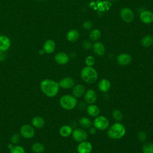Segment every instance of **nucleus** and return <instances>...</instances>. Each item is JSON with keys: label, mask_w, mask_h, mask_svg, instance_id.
<instances>
[{"label": "nucleus", "mask_w": 153, "mask_h": 153, "mask_svg": "<svg viewBox=\"0 0 153 153\" xmlns=\"http://www.w3.org/2000/svg\"><path fill=\"white\" fill-rule=\"evenodd\" d=\"M85 65L88 66H93L95 63V59L92 56H88L85 59Z\"/></svg>", "instance_id": "32"}, {"label": "nucleus", "mask_w": 153, "mask_h": 153, "mask_svg": "<svg viewBox=\"0 0 153 153\" xmlns=\"http://www.w3.org/2000/svg\"><path fill=\"white\" fill-rule=\"evenodd\" d=\"M72 128L69 125H65L60 127L59 130V134L63 137H67L72 134Z\"/></svg>", "instance_id": "23"}, {"label": "nucleus", "mask_w": 153, "mask_h": 153, "mask_svg": "<svg viewBox=\"0 0 153 153\" xmlns=\"http://www.w3.org/2000/svg\"><path fill=\"white\" fill-rule=\"evenodd\" d=\"M85 92V87L81 84H77L72 88V94L75 97H80L84 95Z\"/></svg>", "instance_id": "18"}, {"label": "nucleus", "mask_w": 153, "mask_h": 153, "mask_svg": "<svg viewBox=\"0 0 153 153\" xmlns=\"http://www.w3.org/2000/svg\"><path fill=\"white\" fill-rule=\"evenodd\" d=\"M153 44V37L151 35H146L141 40V45L143 47H149Z\"/></svg>", "instance_id": "26"}, {"label": "nucleus", "mask_w": 153, "mask_h": 153, "mask_svg": "<svg viewBox=\"0 0 153 153\" xmlns=\"http://www.w3.org/2000/svg\"><path fill=\"white\" fill-rule=\"evenodd\" d=\"M59 84L60 87L62 88L69 89L73 88L75 85V81L71 77H65L59 82Z\"/></svg>", "instance_id": "11"}, {"label": "nucleus", "mask_w": 153, "mask_h": 153, "mask_svg": "<svg viewBox=\"0 0 153 153\" xmlns=\"http://www.w3.org/2000/svg\"><path fill=\"white\" fill-rule=\"evenodd\" d=\"M120 16L123 21L126 23H130L134 19L133 11L128 8L125 7L120 10Z\"/></svg>", "instance_id": "8"}, {"label": "nucleus", "mask_w": 153, "mask_h": 153, "mask_svg": "<svg viewBox=\"0 0 153 153\" xmlns=\"http://www.w3.org/2000/svg\"><path fill=\"white\" fill-rule=\"evenodd\" d=\"M110 1H111V2H116V1H117L118 0H109Z\"/></svg>", "instance_id": "39"}, {"label": "nucleus", "mask_w": 153, "mask_h": 153, "mask_svg": "<svg viewBox=\"0 0 153 153\" xmlns=\"http://www.w3.org/2000/svg\"><path fill=\"white\" fill-rule=\"evenodd\" d=\"M73 153H76V152H73Z\"/></svg>", "instance_id": "41"}, {"label": "nucleus", "mask_w": 153, "mask_h": 153, "mask_svg": "<svg viewBox=\"0 0 153 153\" xmlns=\"http://www.w3.org/2000/svg\"><path fill=\"white\" fill-rule=\"evenodd\" d=\"M143 153H153V143L147 142L142 147Z\"/></svg>", "instance_id": "29"}, {"label": "nucleus", "mask_w": 153, "mask_h": 153, "mask_svg": "<svg viewBox=\"0 0 153 153\" xmlns=\"http://www.w3.org/2000/svg\"><path fill=\"white\" fill-rule=\"evenodd\" d=\"M72 138L78 142H82L87 139V133L82 128H76L72 131Z\"/></svg>", "instance_id": "7"}, {"label": "nucleus", "mask_w": 153, "mask_h": 153, "mask_svg": "<svg viewBox=\"0 0 153 153\" xmlns=\"http://www.w3.org/2000/svg\"><path fill=\"white\" fill-rule=\"evenodd\" d=\"M112 117L117 121H120L123 119V114L120 110H115L112 112Z\"/></svg>", "instance_id": "30"}, {"label": "nucleus", "mask_w": 153, "mask_h": 153, "mask_svg": "<svg viewBox=\"0 0 153 153\" xmlns=\"http://www.w3.org/2000/svg\"><path fill=\"white\" fill-rule=\"evenodd\" d=\"M87 112L91 117H97L100 113V109L97 106L91 104L87 107Z\"/></svg>", "instance_id": "22"}, {"label": "nucleus", "mask_w": 153, "mask_h": 153, "mask_svg": "<svg viewBox=\"0 0 153 153\" xmlns=\"http://www.w3.org/2000/svg\"><path fill=\"white\" fill-rule=\"evenodd\" d=\"M97 99V94L96 92L91 89H89L87 90L84 93V100L85 102L88 104H93L96 102Z\"/></svg>", "instance_id": "9"}, {"label": "nucleus", "mask_w": 153, "mask_h": 153, "mask_svg": "<svg viewBox=\"0 0 153 153\" xmlns=\"http://www.w3.org/2000/svg\"><path fill=\"white\" fill-rule=\"evenodd\" d=\"M131 56L126 53H122L117 56V63L121 66H126L130 64L131 62Z\"/></svg>", "instance_id": "12"}, {"label": "nucleus", "mask_w": 153, "mask_h": 153, "mask_svg": "<svg viewBox=\"0 0 153 153\" xmlns=\"http://www.w3.org/2000/svg\"><path fill=\"white\" fill-rule=\"evenodd\" d=\"M126 134V128L120 123H116L112 125L107 131L108 136L112 139L122 138Z\"/></svg>", "instance_id": "2"}, {"label": "nucleus", "mask_w": 153, "mask_h": 153, "mask_svg": "<svg viewBox=\"0 0 153 153\" xmlns=\"http://www.w3.org/2000/svg\"><path fill=\"white\" fill-rule=\"evenodd\" d=\"M8 148L10 150V153H25V148L18 144L13 145L9 143L8 145Z\"/></svg>", "instance_id": "21"}, {"label": "nucleus", "mask_w": 153, "mask_h": 153, "mask_svg": "<svg viewBox=\"0 0 153 153\" xmlns=\"http://www.w3.org/2000/svg\"><path fill=\"white\" fill-rule=\"evenodd\" d=\"M37 1H43L44 0H37Z\"/></svg>", "instance_id": "40"}, {"label": "nucleus", "mask_w": 153, "mask_h": 153, "mask_svg": "<svg viewBox=\"0 0 153 153\" xmlns=\"http://www.w3.org/2000/svg\"><path fill=\"white\" fill-rule=\"evenodd\" d=\"M39 87L42 93L48 97H55L58 94L60 89L59 82L47 78L41 81Z\"/></svg>", "instance_id": "1"}, {"label": "nucleus", "mask_w": 153, "mask_h": 153, "mask_svg": "<svg viewBox=\"0 0 153 153\" xmlns=\"http://www.w3.org/2000/svg\"><path fill=\"white\" fill-rule=\"evenodd\" d=\"M97 131V128H95L94 127H90L89 129V133L91 134H94L96 133Z\"/></svg>", "instance_id": "37"}, {"label": "nucleus", "mask_w": 153, "mask_h": 153, "mask_svg": "<svg viewBox=\"0 0 153 153\" xmlns=\"http://www.w3.org/2000/svg\"><path fill=\"white\" fill-rule=\"evenodd\" d=\"M44 149V145L41 142H34L31 145V150L34 153H42Z\"/></svg>", "instance_id": "25"}, {"label": "nucleus", "mask_w": 153, "mask_h": 153, "mask_svg": "<svg viewBox=\"0 0 153 153\" xmlns=\"http://www.w3.org/2000/svg\"><path fill=\"white\" fill-rule=\"evenodd\" d=\"M59 103L62 108L66 110H72L76 106L77 100L74 96L66 94L60 97Z\"/></svg>", "instance_id": "4"}, {"label": "nucleus", "mask_w": 153, "mask_h": 153, "mask_svg": "<svg viewBox=\"0 0 153 153\" xmlns=\"http://www.w3.org/2000/svg\"><path fill=\"white\" fill-rule=\"evenodd\" d=\"M92 150V145L88 141H83L77 146L78 153H90Z\"/></svg>", "instance_id": "13"}, {"label": "nucleus", "mask_w": 153, "mask_h": 153, "mask_svg": "<svg viewBox=\"0 0 153 153\" xmlns=\"http://www.w3.org/2000/svg\"><path fill=\"white\" fill-rule=\"evenodd\" d=\"M39 54H40V55H42L43 54H44L45 53H44V50H43V49H41V50H39Z\"/></svg>", "instance_id": "38"}, {"label": "nucleus", "mask_w": 153, "mask_h": 153, "mask_svg": "<svg viewBox=\"0 0 153 153\" xmlns=\"http://www.w3.org/2000/svg\"><path fill=\"white\" fill-rule=\"evenodd\" d=\"M56 48V43L52 39H47L43 44L42 49L45 53L51 54L53 53Z\"/></svg>", "instance_id": "14"}, {"label": "nucleus", "mask_w": 153, "mask_h": 153, "mask_svg": "<svg viewBox=\"0 0 153 153\" xmlns=\"http://www.w3.org/2000/svg\"><path fill=\"white\" fill-rule=\"evenodd\" d=\"M45 124V120L41 116L33 117L31 120V125L36 128H42Z\"/></svg>", "instance_id": "17"}, {"label": "nucleus", "mask_w": 153, "mask_h": 153, "mask_svg": "<svg viewBox=\"0 0 153 153\" xmlns=\"http://www.w3.org/2000/svg\"><path fill=\"white\" fill-rule=\"evenodd\" d=\"M35 134V128L30 124H23L20 128V134L26 139H30L34 137Z\"/></svg>", "instance_id": "5"}, {"label": "nucleus", "mask_w": 153, "mask_h": 153, "mask_svg": "<svg viewBox=\"0 0 153 153\" xmlns=\"http://www.w3.org/2000/svg\"><path fill=\"white\" fill-rule=\"evenodd\" d=\"M81 76L82 79L86 83L92 84L97 81L98 74L94 68L87 66L81 70Z\"/></svg>", "instance_id": "3"}, {"label": "nucleus", "mask_w": 153, "mask_h": 153, "mask_svg": "<svg viewBox=\"0 0 153 153\" xmlns=\"http://www.w3.org/2000/svg\"><path fill=\"white\" fill-rule=\"evenodd\" d=\"M94 53L99 56H103L105 53V48L102 43L100 42H96L92 45Z\"/></svg>", "instance_id": "19"}, {"label": "nucleus", "mask_w": 153, "mask_h": 153, "mask_svg": "<svg viewBox=\"0 0 153 153\" xmlns=\"http://www.w3.org/2000/svg\"><path fill=\"white\" fill-rule=\"evenodd\" d=\"M79 124L82 127L86 128H90V127H91L92 122L89 118L85 117H83L79 120Z\"/></svg>", "instance_id": "27"}, {"label": "nucleus", "mask_w": 153, "mask_h": 153, "mask_svg": "<svg viewBox=\"0 0 153 153\" xmlns=\"http://www.w3.org/2000/svg\"><path fill=\"white\" fill-rule=\"evenodd\" d=\"M6 53L5 51H0V62H3L6 59Z\"/></svg>", "instance_id": "36"}, {"label": "nucleus", "mask_w": 153, "mask_h": 153, "mask_svg": "<svg viewBox=\"0 0 153 153\" xmlns=\"http://www.w3.org/2000/svg\"><path fill=\"white\" fill-rule=\"evenodd\" d=\"M20 134L19 133H14L10 139L11 140V143L13 145H17L18 144L19 140H20Z\"/></svg>", "instance_id": "31"}, {"label": "nucleus", "mask_w": 153, "mask_h": 153, "mask_svg": "<svg viewBox=\"0 0 153 153\" xmlns=\"http://www.w3.org/2000/svg\"><path fill=\"white\" fill-rule=\"evenodd\" d=\"M11 47V40L5 35H0V51H7Z\"/></svg>", "instance_id": "15"}, {"label": "nucleus", "mask_w": 153, "mask_h": 153, "mask_svg": "<svg viewBox=\"0 0 153 153\" xmlns=\"http://www.w3.org/2000/svg\"><path fill=\"white\" fill-rule=\"evenodd\" d=\"M109 122L108 118L102 115L96 117L93 121L94 127L99 130H106L109 127Z\"/></svg>", "instance_id": "6"}, {"label": "nucleus", "mask_w": 153, "mask_h": 153, "mask_svg": "<svg viewBox=\"0 0 153 153\" xmlns=\"http://www.w3.org/2000/svg\"><path fill=\"white\" fill-rule=\"evenodd\" d=\"M82 27L85 29H90L92 27H93V23L90 20H87L86 22H85L83 25H82Z\"/></svg>", "instance_id": "34"}, {"label": "nucleus", "mask_w": 153, "mask_h": 153, "mask_svg": "<svg viewBox=\"0 0 153 153\" xmlns=\"http://www.w3.org/2000/svg\"><path fill=\"white\" fill-rule=\"evenodd\" d=\"M137 136L138 139L141 142H144L147 138V135H146V133L144 132L143 131H140L137 133Z\"/></svg>", "instance_id": "33"}, {"label": "nucleus", "mask_w": 153, "mask_h": 153, "mask_svg": "<svg viewBox=\"0 0 153 153\" xmlns=\"http://www.w3.org/2000/svg\"><path fill=\"white\" fill-rule=\"evenodd\" d=\"M79 33L78 31L76 29H72L70 30L67 35H66V38L68 41L69 42H75L79 38Z\"/></svg>", "instance_id": "24"}, {"label": "nucleus", "mask_w": 153, "mask_h": 153, "mask_svg": "<svg viewBox=\"0 0 153 153\" xmlns=\"http://www.w3.org/2000/svg\"><path fill=\"white\" fill-rule=\"evenodd\" d=\"M54 60L57 64L64 65L69 62V56L65 52H59L54 56Z\"/></svg>", "instance_id": "10"}, {"label": "nucleus", "mask_w": 153, "mask_h": 153, "mask_svg": "<svg viewBox=\"0 0 153 153\" xmlns=\"http://www.w3.org/2000/svg\"><path fill=\"white\" fill-rule=\"evenodd\" d=\"M140 19L145 24L153 22V13L150 11H143L140 14Z\"/></svg>", "instance_id": "16"}, {"label": "nucleus", "mask_w": 153, "mask_h": 153, "mask_svg": "<svg viewBox=\"0 0 153 153\" xmlns=\"http://www.w3.org/2000/svg\"><path fill=\"white\" fill-rule=\"evenodd\" d=\"M82 47L85 48V49H90V48H91L92 47V44L91 43L90 41H88V40H85L83 41L82 42Z\"/></svg>", "instance_id": "35"}, {"label": "nucleus", "mask_w": 153, "mask_h": 153, "mask_svg": "<svg viewBox=\"0 0 153 153\" xmlns=\"http://www.w3.org/2000/svg\"><path fill=\"white\" fill-rule=\"evenodd\" d=\"M101 36V32L97 29H94L92 30L89 35V38L92 41H97Z\"/></svg>", "instance_id": "28"}, {"label": "nucleus", "mask_w": 153, "mask_h": 153, "mask_svg": "<svg viewBox=\"0 0 153 153\" xmlns=\"http://www.w3.org/2000/svg\"><path fill=\"white\" fill-rule=\"evenodd\" d=\"M98 88L102 92H107L111 88V82L107 79H102L98 84Z\"/></svg>", "instance_id": "20"}]
</instances>
